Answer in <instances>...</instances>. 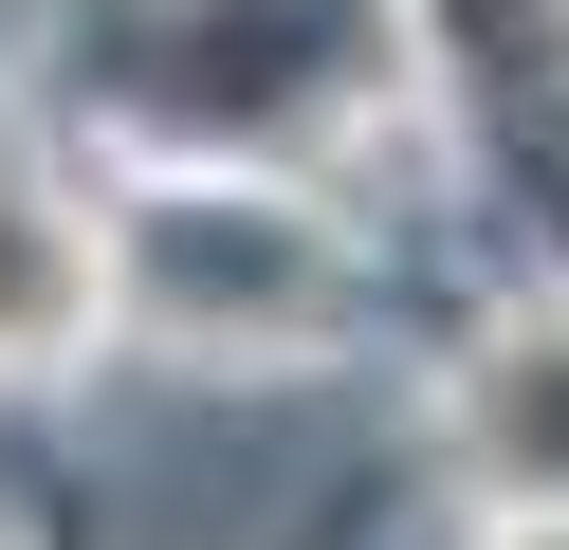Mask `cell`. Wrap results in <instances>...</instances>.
Masks as SVG:
<instances>
[{"mask_svg": "<svg viewBox=\"0 0 569 550\" xmlns=\"http://www.w3.org/2000/svg\"><path fill=\"white\" fill-rule=\"evenodd\" d=\"M111 276L148 293L166 330H239V349H295V330L349 312L331 220L276 202V183H148V202L111 220Z\"/></svg>", "mask_w": 569, "mask_h": 550, "instance_id": "6da1fadb", "label": "cell"}, {"mask_svg": "<svg viewBox=\"0 0 569 550\" xmlns=\"http://www.w3.org/2000/svg\"><path fill=\"white\" fill-rule=\"evenodd\" d=\"M92 330H111V220L56 202V183L0 147V386H19V367H74Z\"/></svg>", "mask_w": 569, "mask_h": 550, "instance_id": "7a4b0ae2", "label": "cell"}, {"mask_svg": "<svg viewBox=\"0 0 569 550\" xmlns=\"http://www.w3.org/2000/svg\"><path fill=\"white\" fill-rule=\"evenodd\" d=\"M459 459L496 477V513H569V312H515L459 367Z\"/></svg>", "mask_w": 569, "mask_h": 550, "instance_id": "3957f363", "label": "cell"}, {"mask_svg": "<svg viewBox=\"0 0 569 550\" xmlns=\"http://www.w3.org/2000/svg\"><path fill=\"white\" fill-rule=\"evenodd\" d=\"M515 550H569V513H515Z\"/></svg>", "mask_w": 569, "mask_h": 550, "instance_id": "277c9868", "label": "cell"}]
</instances>
